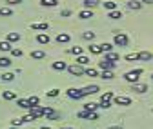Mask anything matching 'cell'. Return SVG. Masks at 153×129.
I'll return each instance as SVG.
<instances>
[{"label":"cell","mask_w":153,"mask_h":129,"mask_svg":"<svg viewBox=\"0 0 153 129\" xmlns=\"http://www.w3.org/2000/svg\"><path fill=\"white\" fill-rule=\"evenodd\" d=\"M151 78H153V75H151Z\"/></svg>","instance_id":"cell-53"},{"label":"cell","mask_w":153,"mask_h":129,"mask_svg":"<svg viewBox=\"0 0 153 129\" xmlns=\"http://www.w3.org/2000/svg\"><path fill=\"white\" fill-rule=\"evenodd\" d=\"M51 67H53L55 71H64V69H68V64H66V62H53Z\"/></svg>","instance_id":"cell-19"},{"label":"cell","mask_w":153,"mask_h":129,"mask_svg":"<svg viewBox=\"0 0 153 129\" xmlns=\"http://www.w3.org/2000/svg\"><path fill=\"white\" fill-rule=\"evenodd\" d=\"M24 0H6V4L7 6H16V4H22Z\"/></svg>","instance_id":"cell-44"},{"label":"cell","mask_w":153,"mask_h":129,"mask_svg":"<svg viewBox=\"0 0 153 129\" xmlns=\"http://www.w3.org/2000/svg\"><path fill=\"white\" fill-rule=\"evenodd\" d=\"M99 67L102 69V71H111L113 67H115V62H109V60H102V62H99Z\"/></svg>","instance_id":"cell-10"},{"label":"cell","mask_w":153,"mask_h":129,"mask_svg":"<svg viewBox=\"0 0 153 129\" xmlns=\"http://www.w3.org/2000/svg\"><path fill=\"white\" fill-rule=\"evenodd\" d=\"M11 129H20V127H11Z\"/></svg>","instance_id":"cell-52"},{"label":"cell","mask_w":153,"mask_h":129,"mask_svg":"<svg viewBox=\"0 0 153 129\" xmlns=\"http://www.w3.org/2000/svg\"><path fill=\"white\" fill-rule=\"evenodd\" d=\"M29 115H31L33 120L44 116V107H42V105H35V107H31V109H29Z\"/></svg>","instance_id":"cell-6"},{"label":"cell","mask_w":153,"mask_h":129,"mask_svg":"<svg viewBox=\"0 0 153 129\" xmlns=\"http://www.w3.org/2000/svg\"><path fill=\"white\" fill-rule=\"evenodd\" d=\"M100 49H102V53H109V51L113 49V46L108 44V42H104V44H100Z\"/></svg>","instance_id":"cell-36"},{"label":"cell","mask_w":153,"mask_h":129,"mask_svg":"<svg viewBox=\"0 0 153 129\" xmlns=\"http://www.w3.org/2000/svg\"><path fill=\"white\" fill-rule=\"evenodd\" d=\"M0 78H2V80H6V82H11V80L15 78V75H13V73H4V75L0 77Z\"/></svg>","instance_id":"cell-37"},{"label":"cell","mask_w":153,"mask_h":129,"mask_svg":"<svg viewBox=\"0 0 153 129\" xmlns=\"http://www.w3.org/2000/svg\"><path fill=\"white\" fill-rule=\"evenodd\" d=\"M139 60H142V62H151V60H153V53H149V51H140V53H139Z\"/></svg>","instance_id":"cell-12"},{"label":"cell","mask_w":153,"mask_h":129,"mask_svg":"<svg viewBox=\"0 0 153 129\" xmlns=\"http://www.w3.org/2000/svg\"><path fill=\"white\" fill-rule=\"evenodd\" d=\"M13 15V9L9 6H4V7H0V16H11Z\"/></svg>","instance_id":"cell-24"},{"label":"cell","mask_w":153,"mask_h":129,"mask_svg":"<svg viewBox=\"0 0 153 129\" xmlns=\"http://www.w3.org/2000/svg\"><path fill=\"white\" fill-rule=\"evenodd\" d=\"M79 118H88V120H97L99 118V115H97V111H82L79 113Z\"/></svg>","instance_id":"cell-7"},{"label":"cell","mask_w":153,"mask_h":129,"mask_svg":"<svg viewBox=\"0 0 153 129\" xmlns=\"http://www.w3.org/2000/svg\"><path fill=\"white\" fill-rule=\"evenodd\" d=\"M22 124H24V120H22V118H15V120L11 122V127H20Z\"/></svg>","instance_id":"cell-40"},{"label":"cell","mask_w":153,"mask_h":129,"mask_svg":"<svg viewBox=\"0 0 153 129\" xmlns=\"http://www.w3.org/2000/svg\"><path fill=\"white\" fill-rule=\"evenodd\" d=\"M99 91H100V89H99V86H95V84H93V86H86V87H82V95H84V97H88V95H95V93H99Z\"/></svg>","instance_id":"cell-8"},{"label":"cell","mask_w":153,"mask_h":129,"mask_svg":"<svg viewBox=\"0 0 153 129\" xmlns=\"http://www.w3.org/2000/svg\"><path fill=\"white\" fill-rule=\"evenodd\" d=\"M108 129H124L122 125H111V127H108Z\"/></svg>","instance_id":"cell-48"},{"label":"cell","mask_w":153,"mask_h":129,"mask_svg":"<svg viewBox=\"0 0 153 129\" xmlns=\"http://www.w3.org/2000/svg\"><path fill=\"white\" fill-rule=\"evenodd\" d=\"M100 77H102L104 80H111V78H113V73H111V71H102Z\"/></svg>","instance_id":"cell-39"},{"label":"cell","mask_w":153,"mask_h":129,"mask_svg":"<svg viewBox=\"0 0 153 129\" xmlns=\"http://www.w3.org/2000/svg\"><path fill=\"white\" fill-rule=\"evenodd\" d=\"M59 93H60V91H59V89H51V91H48V97H51V98H55V97H59Z\"/></svg>","instance_id":"cell-43"},{"label":"cell","mask_w":153,"mask_h":129,"mask_svg":"<svg viewBox=\"0 0 153 129\" xmlns=\"http://www.w3.org/2000/svg\"><path fill=\"white\" fill-rule=\"evenodd\" d=\"M108 18H111V20H119V18H122V11H119V9L109 11L108 13Z\"/></svg>","instance_id":"cell-20"},{"label":"cell","mask_w":153,"mask_h":129,"mask_svg":"<svg viewBox=\"0 0 153 129\" xmlns=\"http://www.w3.org/2000/svg\"><path fill=\"white\" fill-rule=\"evenodd\" d=\"M60 129H73V127H69V125H66V127H60Z\"/></svg>","instance_id":"cell-51"},{"label":"cell","mask_w":153,"mask_h":129,"mask_svg":"<svg viewBox=\"0 0 153 129\" xmlns=\"http://www.w3.org/2000/svg\"><path fill=\"white\" fill-rule=\"evenodd\" d=\"M113 42H115V46H119V47L128 46V35H126V33H115Z\"/></svg>","instance_id":"cell-2"},{"label":"cell","mask_w":153,"mask_h":129,"mask_svg":"<svg viewBox=\"0 0 153 129\" xmlns=\"http://www.w3.org/2000/svg\"><path fill=\"white\" fill-rule=\"evenodd\" d=\"M66 95H68L69 98H73V100H80V98H84L82 89H76V87H69V89L66 91Z\"/></svg>","instance_id":"cell-3"},{"label":"cell","mask_w":153,"mask_h":129,"mask_svg":"<svg viewBox=\"0 0 153 129\" xmlns=\"http://www.w3.org/2000/svg\"><path fill=\"white\" fill-rule=\"evenodd\" d=\"M46 57V53L42 51V49H35V51H31V58H35V60H42Z\"/></svg>","instance_id":"cell-15"},{"label":"cell","mask_w":153,"mask_h":129,"mask_svg":"<svg viewBox=\"0 0 153 129\" xmlns=\"http://www.w3.org/2000/svg\"><path fill=\"white\" fill-rule=\"evenodd\" d=\"M142 4H153V0H140Z\"/></svg>","instance_id":"cell-49"},{"label":"cell","mask_w":153,"mask_h":129,"mask_svg":"<svg viewBox=\"0 0 153 129\" xmlns=\"http://www.w3.org/2000/svg\"><path fill=\"white\" fill-rule=\"evenodd\" d=\"M128 7H129V9H140V7H142V2H139V0H129V2H128Z\"/></svg>","instance_id":"cell-25"},{"label":"cell","mask_w":153,"mask_h":129,"mask_svg":"<svg viewBox=\"0 0 153 129\" xmlns=\"http://www.w3.org/2000/svg\"><path fill=\"white\" fill-rule=\"evenodd\" d=\"M79 18H82V20H88V18H93V11L91 9H84L79 13Z\"/></svg>","instance_id":"cell-21"},{"label":"cell","mask_w":153,"mask_h":129,"mask_svg":"<svg viewBox=\"0 0 153 129\" xmlns=\"http://www.w3.org/2000/svg\"><path fill=\"white\" fill-rule=\"evenodd\" d=\"M88 49H89V53H91V55H100V53H102L100 46H97V44H91Z\"/></svg>","instance_id":"cell-27"},{"label":"cell","mask_w":153,"mask_h":129,"mask_svg":"<svg viewBox=\"0 0 153 129\" xmlns=\"http://www.w3.org/2000/svg\"><path fill=\"white\" fill-rule=\"evenodd\" d=\"M115 104L117 105H131V98L124 97V95H119V97H115Z\"/></svg>","instance_id":"cell-9"},{"label":"cell","mask_w":153,"mask_h":129,"mask_svg":"<svg viewBox=\"0 0 153 129\" xmlns=\"http://www.w3.org/2000/svg\"><path fill=\"white\" fill-rule=\"evenodd\" d=\"M29 100V104H31V107H35V105H38V97H31V98H27Z\"/></svg>","instance_id":"cell-45"},{"label":"cell","mask_w":153,"mask_h":129,"mask_svg":"<svg viewBox=\"0 0 153 129\" xmlns=\"http://www.w3.org/2000/svg\"><path fill=\"white\" fill-rule=\"evenodd\" d=\"M119 58H120V55H117V53H113V51L106 53V60H109V62H115V60H119Z\"/></svg>","instance_id":"cell-26"},{"label":"cell","mask_w":153,"mask_h":129,"mask_svg":"<svg viewBox=\"0 0 153 129\" xmlns=\"http://www.w3.org/2000/svg\"><path fill=\"white\" fill-rule=\"evenodd\" d=\"M68 71H69V75H73V77H80V75H84V67L79 66V64L68 66Z\"/></svg>","instance_id":"cell-5"},{"label":"cell","mask_w":153,"mask_h":129,"mask_svg":"<svg viewBox=\"0 0 153 129\" xmlns=\"http://www.w3.org/2000/svg\"><path fill=\"white\" fill-rule=\"evenodd\" d=\"M40 4L42 6H48V7H53V6H56L59 2H56V0H40Z\"/></svg>","instance_id":"cell-34"},{"label":"cell","mask_w":153,"mask_h":129,"mask_svg":"<svg viewBox=\"0 0 153 129\" xmlns=\"http://www.w3.org/2000/svg\"><path fill=\"white\" fill-rule=\"evenodd\" d=\"M11 55H13V57H18V58H20V57H22V49L13 47V49H11Z\"/></svg>","instance_id":"cell-41"},{"label":"cell","mask_w":153,"mask_h":129,"mask_svg":"<svg viewBox=\"0 0 153 129\" xmlns=\"http://www.w3.org/2000/svg\"><path fill=\"white\" fill-rule=\"evenodd\" d=\"M42 129H51V127L49 125H42Z\"/></svg>","instance_id":"cell-50"},{"label":"cell","mask_w":153,"mask_h":129,"mask_svg":"<svg viewBox=\"0 0 153 129\" xmlns=\"http://www.w3.org/2000/svg\"><path fill=\"white\" fill-rule=\"evenodd\" d=\"M69 15H71V11H69V9H64V11L60 13V16H69Z\"/></svg>","instance_id":"cell-46"},{"label":"cell","mask_w":153,"mask_h":129,"mask_svg":"<svg viewBox=\"0 0 153 129\" xmlns=\"http://www.w3.org/2000/svg\"><path fill=\"white\" fill-rule=\"evenodd\" d=\"M56 42H59V44L69 42V35H68V33H59V35H56Z\"/></svg>","instance_id":"cell-17"},{"label":"cell","mask_w":153,"mask_h":129,"mask_svg":"<svg viewBox=\"0 0 153 129\" xmlns=\"http://www.w3.org/2000/svg\"><path fill=\"white\" fill-rule=\"evenodd\" d=\"M84 75H88V77H99V71L95 69V67H88V69H84Z\"/></svg>","instance_id":"cell-28"},{"label":"cell","mask_w":153,"mask_h":129,"mask_svg":"<svg viewBox=\"0 0 153 129\" xmlns=\"http://www.w3.org/2000/svg\"><path fill=\"white\" fill-rule=\"evenodd\" d=\"M99 107H100V104H95V102H88V104H84V111H97Z\"/></svg>","instance_id":"cell-18"},{"label":"cell","mask_w":153,"mask_h":129,"mask_svg":"<svg viewBox=\"0 0 153 129\" xmlns=\"http://www.w3.org/2000/svg\"><path fill=\"white\" fill-rule=\"evenodd\" d=\"M18 40H20L18 33H7V42H18Z\"/></svg>","instance_id":"cell-30"},{"label":"cell","mask_w":153,"mask_h":129,"mask_svg":"<svg viewBox=\"0 0 153 129\" xmlns=\"http://www.w3.org/2000/svg\"><path fill=\"white\" fill-rule=\"evenodd\" d=\"M131 91H135V93H146L148 91V86L146 84H131Z\"/></svg>","instance_id":"cell-11"},{"label":"cell","mask_w":153,"mask_h":129,"mask_svg":"<svg viewBox=\"0 0 153 129\" xmlns=\"http://www.w3.org/2000/svg\"><path fill=\"white\" fill-rule=\"evenodd\" d=\"M97 4H99V0H84V7L86 9H93Z\"/></svg>","instance_id":"cell-29"},{"label":"cell","mask_w":153,"mask_h":129,"mask_svg":"<svg viewBox=\"0 0 153 129\" xmlns=\"http://www.w3.org/2000/svg\"><path fill=\"white\" fill-rule=\"evenodd\" d=\"M111 98H115V97H113V93H111V91H108V93H104V95L100 97V107L108 109V107L111 105Z\"/></svg>","instance_id":"cell-4"},{"label":"cell","mask_w":153,"mask_h":129,"mask_svg":"<svg viewBox=\"0 0 153 129\" xmlns=\"http://www.w3.org/2000/svg\"><path fill=\"white\" fill-rule=\"evenodd\" d=\"M76 64H79V66H86V64H89V58L84 57V55H80V57H76Z\"/></svg>","instance_id":"cell-31"},{"label":"cell","mask_w":153,"mask_h":129,"mask_svg":"<svg viewBox=\"0 0 153 129\" xmlns=\"http://www.w3.org/2000/svg\"><path fill=\"white\" fill-rule=\"evenodd\" d=\"M126 60H139V53H129V55H126Z\"/></svg>","instance_id":"cell-42"},{"label":"cell","mask_w":153,"mask_h":129,"mask_svg":"<svg viewBox=\"0 0 153 129\" xmlns=\"http://www.w3.org/2000/svg\"><path fill=\"white\" fill-rule=\"evenodd\" d=\"M69 53H71V55H76V57H80V55H82V47L75 46V47H71V49H69Z\"/></svg>","instance_id":"cell-35"},{"label":"cell","mask_w":153,"mask_h":129,"mask_svg":"<svg viewBox=\"0 0 153 129\" xmlns=\"http://www.w3.org/2000/svg\"><path fill=\"white\" fill-rule=\"evenodd\" d=\"M49 26H48V22H33L31 24V29H36V31H46Z\"/></svg>","instance_id":"cell-14"},{"label":"cell","mask_w":153,"mask_h":129,"mask_svg":"<svg viewBox=\"0 0 153 129\" xmlns=\"http://www.w3.org/2000/svg\"><path fill=\"white\" fill-rule=\"evenodd\" d=\"M49 40H51V38H49L48 33H38V35H36V42H38V44H49Z\"/></svg>","instance_id":"cell-13"},{"label":"cell","mask_w":153,"mask_h":129,"mask_svg":"<svg viewBox=\"0 0 153 129\" xmlns=\"http://www.w3.org/2000/svg\"><path fill=\"white\" fill-rule=\"evenodd\" d=\"M2 98L4 100H15L16 93H15V91H2Z\"/></svg>","instance_id":"cell-22"},{"label":"cell","mask_w":153,"mask_h":129,"mask_svg":"<svg viewBox=\"0 0 153 129\" xmlns=\"http://www.w3.org/2000/svg\"><path fill=\"white\" fill-rule=\"evenodd\" d=\"M18 107H22V109H31V104H29V100L27 98H18Z\"/></svg>","instance_id":"cell-23"},{"label":"cell","mask_w":153,"mask_h":129,"mask_svg":"<svg viewBox=\"0 0 153 129\" xmlns=\"http://www.w3.org/2000/svg\"><path fill=\"white\" fill-rule=\"evenodd\" d=\"M140 75H142V69H140V67H139V69H133V71H128L126 75H124V80L129 82V84H137Z\"/></svg>","instance_id":"cell-1"},{"label":"cell","mask_w":153,"mask_h":129,"mask_svg":"<svg viewBox=\"0 0 153 129\" xmlns=\"http://www.w3.org/2000/svg\"><path fill=\"white\" fill-rule=\"evenodd\" d=\"M13 47L9 46V42H0V51H11Z\"/></svg>","instance_id":"cell-38"},{"label":"cell","mask_w":153,"mask_h":129,"mask_svg":"<svg viewBox=\"0 0 153 129\" xmlns=\"http://www.w3.org/2000/svg\"><path fill=\"white\" fill-rule=\"evenodd\" d=\"M22 120H24V122H31V120H33V118H31V115H27V116H24V118H22Z\"/></svg>","instance_id":"cell-47"},{"label":"cell","mask_w":153,"mask_h":129,"mask_svg":"<svg viewBox=\"0 0 153 129\" xmlns=\"http://www.w3.org/2000/svg\"><path fill=\"white\" fill-rule=\"evenodd\" d=\"M82 36H84L86 40H89V42L95 40V33H93V31H86V33H82Z\"/></svg>","instance_id":"cell-33"},{"label":"cell","mask_w":153,"mask_h":129,"mask_svg":"<svg viewBox=\"0 0 153 129\" xmlns=\"http://www.w3.org/2000/svg\"><path fill=\"white\" fill-rule=\"evenodd\" d=\"M11 66V58L7 57H0V67H9Z\"/></svg>","instance_id":"cell-32"},{"label":"cell","mask_w":153,"mask_h":129,"mask_svg":"<svg viewBox=\"0 0 153 129\" xmlns=\"http://www.w3.org/2000/svg\"><path fill=\"white\" fill-rule=\"evenodd\" d=\"M102 6H104V9H108V11H115V9H117V4H115L113 0H104Z\"/></svg>","instance_id":"cell-16"}]
</instances>
